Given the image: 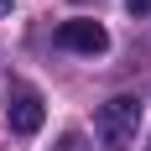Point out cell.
<instances>
[{"label":"cell","instance_id":"5","mask_svg":"<svg viewBox=\"0 0 151 151\" xmlns=\"http://www.w3.org/2000/svg\"><path fill=\"white\" fill-rule=\"evenodd\" d=\"M125 5H130V16H146L151 11V0H125Z\"/></svg>","mask_w":151,"mask_h":151},{"label":"cell","instance_id":"7","mask_svg":"<svg viewBox=\"0 0 151 151\" xmlns=\"http://www.w3.org/2000/svg\"><path fill=\"white\" fill-rule=\"evenodd\" d=\"M146 151H151V146H146Z\"/></svg>","mask_w":151,"mask_h":151},{"label":"cell","instance_id":"6","mask_svg":"<svg viewBox=\"0 0 151 151\" xmlns=\"http://www.w3.org/2000/svg\"><path fill=\"white\" fill-rule=\"evenodd\" d=\"M11 5H16V0H0V11H11Z\"/></svg>","mask_w":151,"mask_h":151},{"label":"cell","instance_id":"3","mask_svg":"<svg viewBox=\"0 0 151 151\" xmlns=\"http://www.w3.org/2000/svg\"><path fill=\"white\" fill-rule=\"evenodd\" d=\"M58 47L99 58V52L109 47V37H104V26H99V21H83V16H78V21H63V26H58Z\"/></svg>","mask_w":151,"mask_h":151},{"label":"cell","instance_id":"2","mask_svg":"<svg viewBox=\"0 0 151 151\" xmlns=\"http://www.w3.org/2000/svg\"><path fill=\"white\" fill-rule=\"evenodd\" d=\"M42 94L31 89V83H11V94H5V120H11L16 136H37L42 130Z\"/></svg>","mask_w":151,"mask_h":151},{"label":"cell","instance_id":"1","mask_svg":"<svg viewBox=\"0 0 151 151\" xmlns=\"http://www.w3.org/2000/svg\"><path fill=\"white\" fill-rule=\"evenodd\" d=\"M136 125H141V99H130V94H120V99H109V104L94 109V136L109 151L130 146L136 141Z\"/></svg>","mask_w":151,"mask_h":151},{"label":"cell","instance_id":"4","mask_svg":"<svg viewBox=\"0 0 151 151\" xmlns=\"http://www.w3.org/2000/svg\"><path fill=\"white\" fill-rule=\"evenodd\" d=\"M58 151H83V141H78V136H63V141H58Z\"/></svg>","mask_w":151,"mask_h":151}]
</instances>
